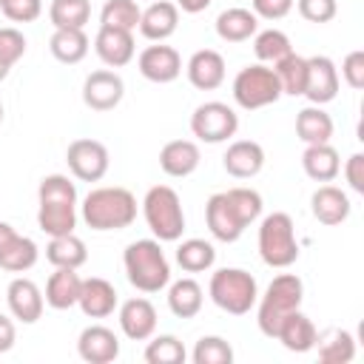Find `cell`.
Segmentation results:
<instances>
[{
  "instance_id": "cb8c5ba5",
  "label": "cell",
  "mask_w": 364,
  "mask_h": 364,
  "mask_svg": "<svg viewBox=\"0 0 364 364\" xmlns=\"http://www.w3.org/2000/svg\"><path fill=\"white\" fill-rule=\"evenodd\" d=\"M80 290H82V276L74 267H54V273L46 282L43 299L54 310H71L80 299Z\"/></svg>"
},
{
  "instance_id": "3957f363",
  "label": "cell",
  "mask_w": 364,
  "mask_h": 364,
  "mask_svg": "<svg viewBox=\"0 0 364 364\" xmlns=\"http://www.w3.org/2000/svg\"><path fill=\"white\" fill-rule=\"evenodd\" d=\"M125 276L139 293H159L171 282V264L159 239H136L122 253Z\"/></svg>"
},
{
  "instance_id": "d6986e66",
  "label": "cell",
  "mask_w": 364,
  "mask_h": 364,
  "mask_svg": "<svg viewBox=\"0 0 364 364\" xmlns=\"http://www.w3.org/2000/svg\"><path fill=\"white\" fill-rule=\"evenodd\" d=\"M188 82L199 91H213L225 82V57L216 48H199L185 65Z\"/></svg>"
},
{
  "instance_id": "836d02e7",
  "label": "cell",
  "mask_w": 364,
  "mask_h": 364,
  "mask_svg": "<svg viewBox=\"0 0 364 364\" xmlns=\"http://www.w3.org/2000/svg\"><path fill=\"white\" fill-rule=\"evenodd\" d=\"M46 259L54 267H74L77 270L88 262V250L77 233H65V236H51V242L46 245Z\"/></svg>"
},
{
  "instance_id": "60d3db41",
  "label": "cell",
  "mask_w": 364,
  "mask_h": 364,
  "mask_svg": "<svg viewBox=\"0 0 364 364\" xmlns=\"http://www.w3.org/2000/svg\"><path fill=\"white\" fill-rule=\"evenodd\" d=\"M193 364H230L233 361V347L222 336H202L191 353Z\"/></svg>"
},
{
  "instance_id": "4dcf8cb0",
  "label": "cell",
  "mask_w": 364,
  "mask_h": 364,
  "mask_svg": "<svg viewBox=\"0 0 364 364\" xmlns=\"http://www.w3.org/2000/svg\"><path fill=\"white\" fill-rule=\"evenodd\" d=\"M88 34L85 28H54L48 48L54 54V60L65 63V65H77L80 60H85L88 54Z\"/></svg>"
},
{
  "instance_id": "74e56055",
  "label": "cell",
  "mask_w": 364,
  "mask_h": 364,
  "mask_svg": "<svg viewBox=\"0 0 364 364\" xmlns=\"http://www.w3.org/2000/svg\"><path fill=\"white\" fill-rule=\"evenodd\" d=\"M91 17V0H51L48 20L54 28H85Z\"/></svg>"
},
{
  "instance_id": "5bb4252c",
  "label": "cell",
  "mask_w": 364,
  "mask_h": 364,
  "mask_svg": "<svg viewBox=\"0 0 364 364\" xmlns=\"http://www.w3.org/2000/svg\"><path fill=\"white\" fill-rule=\"evenodd\" d=\"M6 304H9V313L23 321V324H34L40 316H43V307H46V299H43V290L26 279V276H14L6 287Z\"/></svg>"
},
{
  "instance_id": "f546056e",
  "label": "cell",
  "mask_w": 364,
  "mask_h": 364,
  "mask_svg": "<svg viewBox=\"0 0 364 364\" xmlns=\"http://www.w3.org/2000/svg\"><path fill=\"white\" fill-rule=\"evenodd\" d=\"M37 228L46 236H65L77 228V205L71 202H37Z\"/></svg>"
},
{
  "instance_id": "9a60e30c",
  "label": "cell",
  "mask_w": 364,
  "mask_h": 364,
  "mask_svg": "<svg viewBox=\"0 0 364 364\" xmlns=\"http://www.w3.org/2000/svg\"><path fill=\"white\" fill-rule=\"evenodd\" d=\"M119 330L131 341H148L156 333V307L145 296H134L119 304Z\"/></svg>"
},
{
  "instance_id": "7c38bea8",
  "label": "cell",
  "mask_w": 364,
  "mask_h": 364,
  "mask_svg": "<svg viewBox=\"0 0 364 364\" xmlns=\"http://www.w3.org/2000/svg\"><path fill=\"white\" fill-rule=\"evenodd\" d=\"M338 85H341V77H338V68L330 57L324 54H316V57H307V80H304V94L310 100V105H327L338 97Z\"/></svg>"
},
{
  "instance_id": "83f0119b",
  "label": "cell",
  "mask_w": 364,
  "mask_h": 364,
  "mask_svg": "<svg viewBox=\"0 0 364 364\" xmlns=\"http://www.w3.org/2000/svg\"><path fill=\"white\" fill-rule=\"evenodd\" d=\"M259 31V17L250 9L230 6L216 17V34L225 43H245Z\"/></svg>"
},
{
  "instance_id": "bcb514c9",
  "label": "cell",
  "mask_w": 364,
  "mask_h": 364,
  "mask_svg": "<svg viewBox=\"0 0 364 364\" xmlns=\"http://www.w3.org/2000/svg\"><path fill=\"white\" fill-rule=\"evenodd\" d=\"M338 77H341L353 91H361V88H364V51H361V48H355V51H350V54L344 57Z\"/></svg>"
},
{
  "instance_id": "c3c4849f",
  "label": "cell",
  "mask_w": 364,
  "mask_h": 364,
  "mask_svg": "<svg viewBox=\"0 0 364 364\" xmlns=\"http://www.w3.org/2000/svg\"><path fill=\"white\" fill-rule=\"evenodd\" d=\"M344 179L350 191L364 193V154H350L344 162Z\"/></svg>"
},
{
  "instance_id": "6da1fadb",
  "label": "cell",
  "mask_w": 364,
  "mask_h": 364,
  "mask_svg": "<svg viewBox=\"0 0 364 364\" xmlns=\"http://www.w3.org/2000/svg\"><path fill=\"white\" fill-rule=\"evenodd\" d=\"M262 193L253 188H228L213 193L205 202V222L213 239L219 242H236L247 225H253L262 216Z\"/></svg>"
},
{
  "instance_id": "1f68e13d",
  "label": "cell",
  "mask_w": 364,
  "mask_h": 364,
  "mask_svg": "<svg viewBox=\"0 0 364 364\" xmlns=\"http://www.w3.org/2000/svg\"><path fill=\"white\" fill-rule=\"evenodd\" d=\"M316 350H318V361L324 364H350L355 358V336L350 330H327L324 336L316 338Z\"/></svg>"
},
{
  "instance_id": "8fae6325",
  "label": "cell",
  "mask_w": 364,
  "mask_h": 364,
  "mask_svg": "<svg viewBox=\"0 0 364 364\" xmlns=\"http://www.w3.org/2000/svg\"><path fill=\"white\" fill-rule=\"evenodd\" d=\"M125 97V82L114 68H97L82 80V102L91 111H114Z\"/></svg>"
},
{
  "instance_id": "9c48e42d",
  "label": "cell",
  "mask_w": 364,
  "mask_h": 364,
  "mask_svg": "<svg viewBox=\"0 0 364 364\" xmlns=\"http://www.w3.org/2000/svg\"><path fill=\"white\" fill-rule=\"evenodd\" d=\"M236 131H239V114L228 102L208 100V102L196 105L191 114V134L199 142L219 145V142H228L230 136H236Z\"/></svg>"
},
{
  "instance_id": "816d5d0a",
  "label": "cell",
  "mask_w": 364,
  "mask_h": 364,
  "mask_svg": "<svg viewBox=\"0 0 364 364\" xmlns=\"http://www.w3.org/2000/svg\"><path fill=\"white\" fill-rule=\"evenodd\" d=\"M14 233H17V230H14V228H11L9 222H0V250H3L6 245H9V239H11Z\"/></svg>"
},
{
  "instance_id": "681fc988",
  "label": "cell",
  "mask_w": 364,
  "mask_h": 364,
  "mask_svg": "<svg viewBox=\"0 0 364 364\" xmlns=\"http://www.w3.org/2000/svg\"><path fill=\"white\" fill-rule=\"evenodd\" d=\"M14 341H17V327H14V321L0 313V353H9V350L14 347Z\"/></svg>"
},
{
  "instance_id": "d6a6232c",
  "label": "cell",
  "mask_w": 364,
  "mask_h": 364,
  "mask_svg": "<svg viewBox=\"0 0 364 364\" xmlns=\"http://www.w3.org/2000/svg\"><path fill=\"white\" fill-rule=\"evenodd\" d=\"M40 259V247L31 236H23V233H14L9 239V245L0 250V267L9 270V273H26L37 264Z\"/></svg>"
},
{
  "instance_id": "8992f818",
  "label": "cell",
  "mask_w": 364,
  "mask_h": 364,
  "mask_svg": "<svg viewBox=\"0 0 364 364\" xmlns=\"http://www.w3.org/2000/svg\"><path fill=\"white\" fill-rule=\"evenodd\" d=\"M142 216H145V225L154 233V239H159V242H176V239H182L185 210H182L179 193L171 185H154V188H148V193L142 199Z\"/></svg>"
},
{
  "instance_id": "44dd1931",
  "label": "cell",
  "mask_w": 364,
  "mask_h": 364,
  "mask_svg": "<svg viewBox=\"0 0 364 364\" xmlns=\"http://www.w3.org/2000/svg\"><path fill=\"white\" fill-rule=\"evenodd\" d=\"M179 26V9L171 0H154L139 14V34L151 43H165Z\"/></svg>"
},
{
  "instance_id": "b9f144b4",
  "label": "cell",
  "mask_w": 364,
  "mask_h": 364,
  "mask_svg": "<svg viewBox=\"0 0 364 364\" xmlns=\"http://www.w3.org/2000/svg\"><path fill=\"white\" fill-rule=\"evenodd\" d=\"M37 202H71V205H77V185L65 173H48L40 179Z\"/></svg>"
},
{
  "instance_id": "db71d44e",
  "label": "cell",
  "mask_w": 364,
  "mask_h": 364,
  "mask_svg": "<svg viewBox=\"0 0 364 364\" xmlns=\"http://www.w3.org/2000/svg\"><path fill=\"white\" fill-rule=\"evenodd\" d=\"M0 122H3V102H0Z\"/></svg>"
},
{
  "instance_id": "ac0fdd59",
  "label": "cell",
  "mask_w": 364,
  "mask_h": 364,
  "mask_svg": "<svg viewBox=\"0 0 364 364\" xmlns=\"http://www.w3.org/2000/svg\"><path fill=\"white\" fill-rule=\"evenodd\" d=\"M77 307H80L88 318H108V316L119 307L117 287H114L108 279H102V276L82 279V290H80Z\"/></svg>"
},
{
  "instance_id": "4316f807",
  "label": "cell",
  "mask_w": 364,
  "mask_h": 364,
  "mask_svg": "<svg viewBox=\"0 0 364 364\" xmlns=\"http://www.w3.org/2000/svg\"><path fill=\"white\" fill-rule=\"evenodd\" d=\"M205 304V290L196 279L182 276L176 282H168V307L176 318H193Z\"/></svg>"
},
{
  "instance_id": "f5cc1de1",
  "label": "cell",
  "mask_w": 364,
  "mask_h": 364,
  "mask_svg": "<svg viewBox=\"0 0 364 364\" xmlns=\"http://www.w3.org/2000/svg\"><path fill=\"white\" fill-rule=\"evenodd\" d=\"M9 71H11V65H6V63L0 60V82H3L6 77H9Z\"/></svg>"
},
{
  "instance_id": "d4e9b609",
  "label": "cell",
  "mask_w": 364,
  "mask_h": 364,
  "mask_svg": "<svg viewBox=\"0 0 364 364\" xmlns=\"http://www.w3.org/2000/svg\"><path fill=\"white\" fill-rule=\"evenodd\" d=\"M316 338H318V330L301 313V307L287 313L284 321L279 324V333H276V341H282V347L290 353H310L316 347Z\"/></svg>"
},
{
  "instance_id": "f6af8a7d",
  "label": "cell",
  "mask_w": 364,
  "mask_h": 364,
  "mask_svg": "<svg viewBox=\"0 0 364 364\" xmlns=\"http://www.w3.org/2000/svg\"><path fill=\"white\" fill-rule=\"evenodd\" d=\"M23 54H26V37H23V31L14 28V26L0 28V60L6 65H14Z\"/></svg>"
},
{
  "instance_id": "f35d334b",
  "label": "cell",
  "mask_w": 364,
  "mask_h": 364,
  "mask_svg": "<svg viewBox=\"0 0 364 364\" xmlns=\"http://www.w3.org/2000/svg\"><path fill=\"white\" fill-rule=\"evenodd\" d=\"M142 355H145L148 364H185L188 350L176 336L162 333V336H151L148 338V347H145Z\"/></svg>"
},
{
  "instance_id": "ffe728a7",
  "label": "cell",
  "mask_w": 364,
  "mask_h": 364,
  "mask_svg": "<svg viewBox=\"0 0 364 364\" xmlns=\"http://www.w3.org/2000/svg\"><path fill=\"white\" fill-rule=\"evenodd\" d=\"M222 168L233 179H253L264 168V148L256 139H236L222 156Z\"/></svg>"
},
{
  "instance_id": "7402d4cb",
  "label": "cell",
  "mask_w": 364,
  "mask_h": 364,
  "mask_svg": "<svg viewBox=\"0 0 364 364\" xmlns=\"http://www.w3.org/2000/svg\"><path fill=\"white\" fill-rule=\"evenodd\" d=\"M310 210H313V216H316L321 225L336 228V225L347 222L353 205H350V196H347L341 188L324 182V185H318V188L313 191V196H310Z\"/></svg>"
},
{
  "instance_id": "f1b7e54d",
  "label": "cell",
  "mask_w": 364,
  "mask_h": 364,
  "mask_svg": "<svg viewBox=\"0 0 364 364\" xmlns=\"http://www.w3.org/2000/svg\"><path fill=\"white\" fill-rule=\"evenodd\" d=\"M296 136L304 145H321L333 139V117L321 105H307L296 114Z\"/></svg>"
},
{
  "instance_id": "277c9868",
  "label": "cell",
  "mask_w": 364,
  "mask_h": 364,
  "mask_svg": "<svg viewBox=\"0 0 364 364\" xmlns=\"http://www.w3.org/2000/svg\"><path fill=\"white\" fill-rule=\"evenodd\" d=\"M301 299H304V282L296 276V273H279L264 296L256 301L259 310H256V324L259 330L267 336V338H276L279 333V324L284 321L287 313L299 310L301 307Z\"/></svg>"
},
{
  "instance_id": "52a82bcc",
  "label": "cell",
  "mask_w": 364,
  "mask_h": 364,
  "mask_svg": "<svg viewBox=\"0 0 364 364\" xmlns=\"http://www.w3.org/2000/svg\"><path fill=\"white\" fill-rule=\"evenodd\" d=\"M259 256L267 267L284 270L299 259V239L290 213L273 210L259 225Z\"/></svg>"
},
{
  "instance_id": "ab89813d",
  "label": "cell",
  "mask_w": 364,
  "mask_h": 364,
  "mask_svg": "<svg viewBox=\"0 0 364 364\" xmlns=\"http://www.w3.org/2000/svg\"><path fill=\"white\" fill-rule=\"evenodd\" d=\"M139 14H142V9L136 0H105V6L100 11V26L134 31L139 26Z\"/></svg>"
},
{
  "instance_id": "484cf974",
  "label": "cell",
  "mask_w": 364,
  "mask_h": 364,
  "mask_svg": "<svg viewBox=\"0 0 364 364\" xmlns=\"http://www.w3.org/2000/svg\"><path fill=\"white\" fill-rule=\"evenodd\" d=\"M301 168L313 182H333L341 173V156L330 142L307 145L301 154Z\"/></svg>"
},
{
  "instance_id": "8d00e7d4",
  "label": "cell",
  "mask_w": 364,
  "mask_h": 364,
  "mask_svg": "<svg viewBox=\"0 0 364 364\" xmlns=\"http://www.w3.org/2000/svg\"><path fill=\"white\" fill-rule=\"evenodd\" d=\"M290 51H293L290 37H287L282 28H264V31H256V34H253V54H256V60L264 63V65L279 63V60L287 57Z\"/></svg>"
},
{
  "instance_id": "e575fe53",
  "label": "cell",
  "mask_w": 364,
  "mask_h": 364,
  "mask_svg": "<svg viewBox=\"0 0 364 364\" xmlns=\"http://www.w3.org/2000/svg\"><path fill=\"white\" fill-rule=\"evenodd\" d=\"M216 262V247L205 239H185L179 242L176 247V264L185 270V273H205L210 270Z\"/></svg>"
},
{
  "instance_id": "d590c367",
  "label": "cell",
  "mask_w": 364,
  "mask_h": 364,
  "mask_svg": "<svg viewBox=\"0 0 364 364\" xmlns=\"http://www.w3.org/2000/svg\"><path fill=\"white\" fill-rule=\"evenodd\" d=\"M276 71V80L282 85V94L290 97H301L304 94V80H307V57L290 51L287 57H282L279 63L270 65Z\"/></svg>"
},
{
  "instance_id": "ba28073f",
  "label": "cell",
  "mask_w": 364,
  "mask_h": 364,
  "mask_svg": "<svg viewBox=\"0 0 364 364\" xmlns=\"http://www.w3.org/2000/svg\"><path fill=\"white\" fill-rule=\"evenodd\" d=\"M282 97V85L276 80V71L264 63L245 65L233 77V100L245 111H256L264 105H273Z\"/></svg>"
},
{
  "instance_id": "7a4b0ae2",
  "label": "cell",
  "mask_w": 364,
  "mask_h": 364,
  "mask_svg": "<svg viewBox=\"0 0 364 364\" xmlns=\"http://www.w3.org/2000/svg\"><path fill=\"white\" fill-rule=\"evenodd\" d=\"M80 216L91 230H125L136 219V196L119 185L91 188L80 205Z\"/></svg>"
},
{
  "instance_id": "2e32d148",
  "label": "cell",
  "mask_w": 364,
  "mask_h": 364,
  "mask_svg": "<svg viewBox=\"0 0 364 364\" xmlns=\"http://www.w3.org/2000/svg\"><path fill=\"white\" fill-rule=\"evenodd\" d=\"M77 353L88 364H111L119 358V336L105 324H88L77 338Z\"/></svg>"
},
{
  "instance_id": "5b68a950",
  "label": "cell",
  "mask_w": 364,
  "mask_h": 364,
  "mask_svg": "<svg viewBox=\"0 0 364 364\" xmlns=\"http://www.w3.org/2000/svg\"><path fill=\"white\" fill-rule=\"evenodd\" d=\"M208 296L219 310L230 316H245L259 301V284L242 267H219L208 282Z\"/></svg>"
},
{
  "instance_id": "603a6c76",
  "label": "cell",
  "mask_w": 364,
  "mask_h": 364,
  "mask_svg": "<svg viewBox=\"0 0 364 364\" xmlns=\"http://www.w3.org/2000/svg\"><path fill=\"white\" fill-rule=\"evenodd\" d=\"M199 162H202V151L193 139H171L159 151V168L173 179L191 176L199 168Z\"/></svg>"
},
{
  "instance_id": "7bdbcfd3",
  "label": "cell",
  "mask_w": 364,
  "mask_h": 364,
  "mask_svg": "<svg viewBox=\"0 0 364 364\" xmlns=\"http://www.w3.org/2000/svg\"><path fill=\"white\" fill-rule=\"evenodd\" d=\"M0 11L11 23H34L43 14V0H0Z\"/></svg>"
},
{
  "instance_id": "f907efd6",
  "label": "cell",
  "mask_w": 364,
  "mask_h": 364,
  "mask_svg": "<svg viewBox=\"0 0 364 364\" xmlns=\"http://www.w3.org/2000/svg\"><path fill=\"white\" fill-rule=\"evenodd\" d=\"M210 6V0H176V9H182L185 14H199Z\"/></svg>"
},
{
  "instance_id": "4fadbf2b",
  "label": "cell",
  "mask_w": 364,
  "mask_h": 364,
  "mask_svg": "<svg viewBox=\"0 0 364 364\" xmlns=\"http://www.w3.org/2000/svg\"><path fill=\"white\" fill-rule=\"evenodd\" d=\"M136 68H139V74L148 82L165 85V82H173L182 74V57H179V51L173 46L154 43V46H148V48L139 51Z\"/></svg>"
},
{
  "instance_id": "ee69618b",
  "label": "cell",
  "mask_w": 364,
  "mask_h": 364,
  "mask_svg": "<svg viewBox=\"0 0 364 364\" xmlns=\"http://www.w3.org/2000/svg\"><path fill=\"white\" fill-rule=\"evenodd\" d=\"M296 9L307 23H316V26L330 23L338 14V3L336 0H296Z\"/></svg>"
},
{
  "instance_id": "7dc6e473",
  "label": "cell",
  "mask_w": 364,
  "mask_h": 364,
  "mask_svg": "<svg viewBox=\"0 0 364 364\" xmlns=\"http://www.w3.org/2000/svg\"><path fill=\"white\" fill-rule=\"evenodd\" d=\"M296 0H250V11L259 20H282L293 11Z\"/></svg>"
},
{
  "instance_id": "30bf717a",
  "label": "cell",
  "mask_w": 364,
  "mask_h": 364,
  "mask_svg": "<svg viewBox=\"0 0 364 364\" xmlns=\"http://www.w3.org/2000/svg\"><path fill=\"white\" fill-rule=\"evenodd\" d=\"M65 162H68V171H71L74 179H80V182H100L108 173L111 156H108V148L100 139L80 136V139H74L65 148Z\"/></svg>"
},
{
  "instance_id": "e0dca14e",
  "label": "cell",
  "mask_w": 364,
  "mask_h": 364,
  "mask_svg": "<svg viewBox=\"0 0 364 364\" xmlns=\"http://www.w3.org/2000/svg\"><path fill=\"white\" fill-rule=\"evenodd\" d=\"M94 51L97 57L108 65V68H122L134 60L136 46H134V31H122V28H108L100 26L97 37H94Z\"/></svg>"
}]
</instances>
